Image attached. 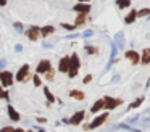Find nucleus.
Instances as JSON below:
<instances>
[{
  "mask_svg": "<svg viewBox=\"0 0 150 132\" xmlns=\"http://www.w3.org/2000/svg\"><path fill=\"white\" fill-rule=\"evenodd\" d=\"M42 89H44V95H45V98L49 100V103H53V102H55V95L50 92L49 87H42Z\"/></svg>",
  "mask_w": 150,
  "mask_h": 132,
  "instance_id": "20",
  "label": "nucleus"
},
{
  "mask_svg": "<svg viewBox=\"0 0 150 132\" xmlns=\"http://www.w3.org/2000/svg\"><path fill=\"white\" fill-rule=\"evenodd\" d=\"M91 80H92V76H91V74H87V76H86L84 79H82V82H84V84H89Z\"/></svg>",
  "mask_w": 150,
  "mask_h": 132,
  "instance_id": "32",
  "label": "nucleus"
},
{
  "mask_svg": "<svg viewBox=\"0 0 150 132\" xmlns=\"http://www.w3.org/2000/svg\"><path fill=\"white\" fill-rule=\"evenodd\" d=\"M78 2H84V3H91V0H78Z\"/></svg>",
  "mask_w": 150,
  "mask_h": 132,
  "instance_id": "38",
  "label": "nucleus"
},
{
  "mask_svg": "<svg viewBox=\"0 0 150 132\" xmlns=\"http://www.w3.org/2000/svg\"><path fill=\"white\" fill-rule=\"evenodd\" d=\"M144 100H145L144 97H139V98H136L132 103H129V106H127V109H134V108H137V106H140V105L144 103Z\"/></svg>",
  "mask_w": 150,
  "mask_h": 132,
  "instance_id": "22",
  "label": "nucleus"
},
{
  "mask_svg": "<svg viewBox=\"0 0 150 132\" xmlns=\"http://www.w3.org/2000/svg\"><path fill=\"white\" fill-rule=\"evenodd\" d=\"M0 132H15V129H13V127H10V126H5V127L0 129Z\"/></svg>",
  "mask_w": 150,
  "mask_h": 132,
  "instance_id": "29",
  "label": "nucleus"
},
{
  "mask_svg": "<svg viewBox=\"0 0 150 132\" xmlns=\"http://www.w3.org/2000/svg\"><path fill=\"white\" fill-rule=\"evenodd\" d=\"M15 29H16L18 32H23V26H21V23H15Z\"/></svg>",
  "mask_w": 150,
  "mask_h": 132,
  "instance_id": "30",
  "label": "nucleus"
},
{
  "mask_svg": "<svg viewBox=\"0 0 150 132\" xmlns=\"http://www.w3.org/2000/svg\"><path fill=\"white\" fill-rule=\"evenodd\" d=\"M79 69H81V60H79V55L78 53H73L69 55V69H68V77H76L79 73Z\"/></svg>",
  "mask_w": 150,
  "mask_h": 132,
  "instance_id": "1",
  "label": "nucleus"
},
{
  "mask_svg": "<svg viewBox=\"0 0 150 132\" xmlns=\"http://www.w3.org/2000/svg\"><path fill=\"white\" fill-rule=\"evenodd\" d=\"M37 122H40V124H44V122H45V118H37Z\"/></svg>",
  "mask_w": 150,
  "mask_h": 132,
  "instance_id": "35",
  "label": "nucleus"
},
{
  "mask_svg": "<svg viewBox=\"0 0 150 132\" xmlns=\"http://www.w3.org/2000/svg\"><path fill=\"white\" fill-rule=\"evenodd\" d=\"M53 77H55V71H53V68H50V69L45 73V79L47 80H53Z\"/></svg>",
  "mask_w": 150,
  "mask_h": 132,
  "instance_id": "26",
  "label": "nucleus"
},
{
  "mask_svg": "<svg viewBox=\"0 0 150 132\" xmlns=\"http://www.w3.org/2000/svg\"><path fill=\"white\" fill-rule=\"evenodd\" d=\"M7 111H8V116H10V119H13V121H20V119H21L20 113H18L16 109H15L13 106H11V105H8Z\"/></svg>",
  "mask_w": 150,
  "mask_h": 132,
  "instance_id": "18",
  "label": "nucleus"
},
{
  "mask_svg": "<svg viewBox=\"0 0 150 132\" xmlns=\"http://www.w3.org/2000/svg\"><path fill=\"white\" fill-rule=\"evenodd\" d=\"M118 80H120V76H118V74H115V77H113V82H118Z\"/></svg>",
  "mask_w": 150,
  "mask_h": 132,
  "instance_id": "36",
  "label": "nucleus"
},
{
  "mask_svg": "<svg viewBox=\"0 0 150 132\" xmlns=\"http://www.w3.org/2000/svg\"><path fill=\"white\" fill-rule=\"evenodd\" d=\"M62 28L66 29V31H69V32L76 31V26L74 24H68V23H62Z\"/></svg>",
  "mask_w": 150,
  "mask_h": 132,
  "instance_id": "25",
  "label": "nucleus"
},
{
  "mask_svg": "<svg viewBox=\"0 0 150 132\" xmlns=\"http://www.w3.org/2000/svg\"><path fill=\"white\" fill-rule=\"evenodd\" d=\"M21 50H23V45H21V44H16V45H15V52H18V53H20Z\"/></svg>",
  "mask_w": 150,
  "mask_h": 132,
  "instance_id": "33",
  "label": "nucleus"
},
{
  "mask_svg": "<svg viewBox=\"0 0 150 132\" xmlns=\"http://www.w3.org/2000/svg\"><path fill=\"white\" fill-rule=\"evenodd\" d=\"M73 11L81 13V15H89V13L92 11V5L91 3H84V2H78L73 6Z\"/></svg>",
  "mask_w": 150,
  "mask_h": 132,
  "instance_id": "6",
  "label": "nucleus"
},
{
  "mask_svg": "<svg viewBox=\"0 0 150 132\" xmlns=\"http://www.w3.org/2000/svg\"><path fill=\"white\" fill-rule=\"evenodd\" d=\"M69 97H71V98H74V100H79V102H82V100L86 98V93L82 92V90H76V89H73L71 92H69Z\"/></svg>",
  "mask_w": 150,
  "mask_h": 132,
  "instance_id": "17",
  "label": "nucleus"
},
{
  "mask_svg": "<svg viewBox=\"0 0 150 132\" xmlns=\"http://www.w3.org/2000/svg\"><path fill=\"white\" fill-rule=\"evenodd\" d=\"M92 35H94V31H92V29H86V31L81 34V37L82 39H87V37H92Z\"/></svg>",
  "mask_w": 150,
  "mask_h": 132,
  "instance_id": "28",
  "label": "nucleus"
},
{
  "mask_svg": "<svg viewBox=\"0 0 150 132\" xmlns=\"http://www.w3.org/2000/svg\"><path fill=\"white\" fill-rule=\"evenodd\" d=\"M115 45L120 50H124V32L123 31L116 32V35H115Z\"/></svg>",
  "mask_w": 150,
  "mask_h": 132,
  "instance_id": "12",
  "label": "nucleus"
},
{
  "mask_svg": "<svg viewBox=\"0 0 150 132\" xmlns=\"http://www.w3.org/2000/svg\"><path fill=\"white\" fill-rule=\"evenodd\" d=\"M103 100H105V108H107V109H113V108H116V106L123 105V100H121V98H113V97H103Z\"/></svg>",
  "mask_w": 150,
  "mask_h": 132,
  "instance_id": "7",
  "label": "nucleus"
},
{
  "mask_svg": "<svg viewBox=\"0 0 150 132\" xmlns=\"http://www.w3.org/2000/svg\"><path fill=\"white\" fill-rule=\"evenodd\" d=\"M8 3V0H0V6H5Z\"/></svg>",
  "mask_w": 150,
  "mask_h": 132,
  "instance_id": "34",
  "label": "nucleus"
},
{
  "mask_svg": "<svg viewBox=\"0 0 150 132\" xmlns=\"http://www.w3.org/2000/svg\"><path fill=\"white\" fill-rule=\"evenodd\" d=\"M86 53H87V55H95V53H97V47H94V45H86Z\"/></svg>",
  "mask_w": 150,
  "mask_h": 132,
  "instance_id": "24",
  "label": "nucleus"
},
{
  "mask_svg": "<svg viewBox=\"0 0 150 132\" xmlns=\"http://www.w3.org/2000/svg\"><path fill=\"white\" fill-rule=\"evenodd\" d=\"M86 23H87V15H81V13H78V16H76V19H74L76 29L81 28V26H84Z\"/></svg>",
  "mask_w": 150,
  "mask_h": 132,
  "instance_id": "16",
  "label": "nucleus"
},
{
  "mask_svg": "<svg viewBox=\"0 0 150 132\" xmlns=\"http://www.w3.org/2000/svg\"><path fill=\"white\" fill-rule=\"evenodd\" d=\"M15 132H26V131H23V129H15Z\"/></svg>",
  "mask_w": 150,
  "mask_h": 132,
  "instance_id": "39",
  "label": "nucleus"
},
{
  "mask_svg": "<svg viewBox=\"0 0 150 132\" xmlns=\"http://www.w3.org/2000/svg\"><path fill=\"white\" fill-rule=\"evenodd\" d=\"M86 118V111L84 109H79V111H76L74 114L71 116V119H69V124H73V126H78V124H81L82 122V119Z\"/></svg>",
  "mask_w": 150,
  "mask_h": 132,
  "instance_id": "9",
  "label": "nucleus"
},
{
  "mask_svg": "<svg viewBox=\"0 0 150 132\" xmlns=\"http://www.w3.org/2000/svg\"><path fill=\"white\" fill-rule=\"evenodd\" d=\"M147 18H149V19H150V15H149V16H147Z\"/></svg>",
  "mask_w": 150,
  "mask_h": 132,
  "instance_id": "41",
  "label": "nucleus"
},
{
  "mask_svg": "<svg viewBox=\"0 0 150 132\" xmlns=\"http://www.w3.org/2000/svg\"><path fill=\"white\" fill-rule=\"evenodd\" d=\"M124 56L131 61V64H139L140 63V53L136 50H126L124 52Z\"/></svg>",
  "mask_w": 150,
  "mask_h": 132,
  "instance_id": "8",
  "label": "nucleus"
},
{
  "mask_svg": "<svg viewBox=\"0 0 150 132\" xmlns=\"http://www.w3.org/2000/svg\"><path fill=\"white\" fill-rule=\"evenodd\" d=\"M149 15H150V8H149V6L137 10V18H147Z\"/></svg>",
  "mask_w": 150,
  "mask_h": 132,
  "instance_id": "23",
  "label": "nucleus"
},
{
  "mask_svg": "<svg viewBox=\"0 0 150 132\" xmlns=\"http://www.w3.org/2000/svg\"><path fill=\"white\" fill-rule=\"evenodd\" d=\"M105 108V100L103 98H98L97 102L92 105V108H91V113L92 114H95V113H98V111H102V109Z\"/></svg>",
  "mask_w": 150,
  "mask_h": 132,
  "instance_id": "13",
  "label": "nucleus"
},
{
  "mask_svg": "<svg viewBox=\"0 0 150 132\" xmlns=\"http://www.w3.org/2000/svg\"><path fill=\"white\" fill-rule=\"evenodd\" d=\"M2 93H4V87L0 85V98H2Z\"/></svg>",
  "mask_w": 150,
  "mask_h": 132,
  "instance_id": "37",
  "label": "nucleus"
},
{
  "mask_svg": "<svg viewBox=\"0 0 150 132\" xmlns=\"http://www.w3.org/2000/svg\"><path fill=\"white\" fill-rule=\"evenodd\" d=\"M50 68H52V63H50L49 60L39 61V64H37V74H45Z\"/></svg>",
  "mask_w": 150,
  "mask_h": 132,
  "instance_id": "10",
  "label": "nucleus"
},
{
  "mask_svg": "<svg viewBox=\"0 0 150 132\" xmlns=\"http://www.w3.org/2000/svg\"><path fill=\"white\" fill-rule=\"evenodd\" d=\"M137 19V10H131L126 16H124V24H132Z\"/></svg>",
  "mask_w": 150,
  "mask_h": 132,
  "instance_id": "15",
  "label": "nucleus"
},
{
  "mask_svg": "<svg viewBox=\"0 0 150 132\" xmlns=\"http://www.w3.org/2000/svg\"><path fill=\"white\" fill-rule=\"evenodd\" d=\"M5 66H7V60H5V58H2V60H0V71H4Z\"/></svg>",
  "mask_w": 150,
  "mask_h": 132,
  "instance_id": "31",
  "label": "nucleus"
},
{
  "mask_svg": "<svg viewBox=\"0 0 150 132\" xmlns=\"http://www.w3.org/2000/svg\"><path fill=\"white\" fill-rule=\"evenodd\" d=\"M53 32H55V28H53V26H44V28H40V37L47 39V37H50Z\"/></svg>",
  "mask_w": 150,
  "mask_h": 132,
  "instance_id": "14",
  "label": "nucleus"
},
{
  "mask_svg": "<svg viewBox=\"0 0 150 132\" xmlns=\"http://www.w3.org/2000/svg\"><path fill=\"white\" fill-rule=\"evenodd\" d=\"M116 6L120 10H126L131 6V0H116Z\"/></svg>",
  "mask_w": 150,
  "mask_h": 132,
  "instance_id": "21",
  "label": "nucleus"
},
{
  "mask_svg": "<svg viewBox=\"0 0 150 132\" xmlns=\"http://www.w3.org/2000/svg\"><path fill=\"white\" fill-rule=\"evenodd\" d=\"M39 132H45V131H44V129H39Z\"/></svg>",
  "mask_w": 150,
  "mask_h": 132,
  "instance_id": "40",
  "label": "nucleus"
},
{
  "mask_svg": "<svg viewBox=\"0 0 150 132\" xmlns=\"http://www.w3.org/2000/svg\"><path fill=\"white\" fill-rule=\"evenodd\" d=\"M0 84L5 89L13 85V73H10V71H0Z\"/></svg>",
  "mask_w": 150,
  "mask_h": 132,
  "instance_id": "4",
  "label": "nucleus"
},
{
  "mask_svg": "<svg viewBox=\"0 0 150 132\" xmlns=\"http://www.w3.org/2000/svg\"><path fill=\"white\" fill-rule=\"evenodd\" d=\"M140 63L142 64H150V48H144L140 55Z\"/></svg>",
  "mask_w": 150,
  "mask_h": 132,
  "instance_id": "19",
  "label": "nucleus"
},
{
  "mask_svg": "<svg viewBox=\"0 0 150 132\" xmlns=\"http://www.w3.org/2000/svg\"><path fill=\"white\" fill-rule=\"evenodd\" d=\"M68 69H69V56H63V58H60L58 71L65 74V73H68Z\"/></svg>",
  "mask_w": 150,
  "mask_h": 132,
  "instance_id": "11",
  "label": "nucleus"
},
{
  "mask_svg": "<svg viewBox=\"0 0 150 132\" xmlns=\"http://www.w3.org/2000/svg\"><path fill=\"white\" fill-rule=\"evenodd\" d=\"M24 35L33 42L39 40L40 39V28H37V26H29V28L24 31Z\"/></svg>",
  "mask_w": 150,
  "mask_h": 132,
  "instance_id": "5",
  "label": "nucleus"
},
{
  "mask_svg": "<svg viewBox=\"0 0 150 132\" xmlns=\"http://www.w3.org/2000/svg\"><path fill=\"white\" fill-rule=\"evenodd\" d=\"M107 119H108V113H102V114H98L92 122H89V124H84V129H86V131H89V129H97V127H100V126L103 124Z\"/></svg>",
  "mask_w": 150,
  "mask_h": 132,
  "instance_id": "3",
  "label": "nucleus"
},
{
  "mask_svg": "<svg viewBox=\"0 0 150 132\" xmlns=\"http://www.w3.org/2000/svg\"><path fill=\"white\" fill-rule=\"evenodd\" d=\"M33 82H34V85H36V87H40V85H42V79L39 77V74L33 76Z\"/></svg>",
  "mask_w": 150,
  "mask_h": 132,
  "instance_id": "27",
  "label": "nucleus"
},
{
  "mask_svg": "<svg viewBox=\"0 0 150 132\" xmlns=\"http://www.w3.org/2000/svg\"><path fill=\"white\" fill-rule=\"evenodd\" d=\"M29 69H31V68H29V64H28V63L23 64V66L18 69L16 76H15V79H16L18 82H26V80H29L31 77H33V76L29 74Z\"/></svg>",
  "mask_w": 150,
  "mask_h": 132,
  "instance_id": "2",
  "label": "nucleus"
}]
</instances>
